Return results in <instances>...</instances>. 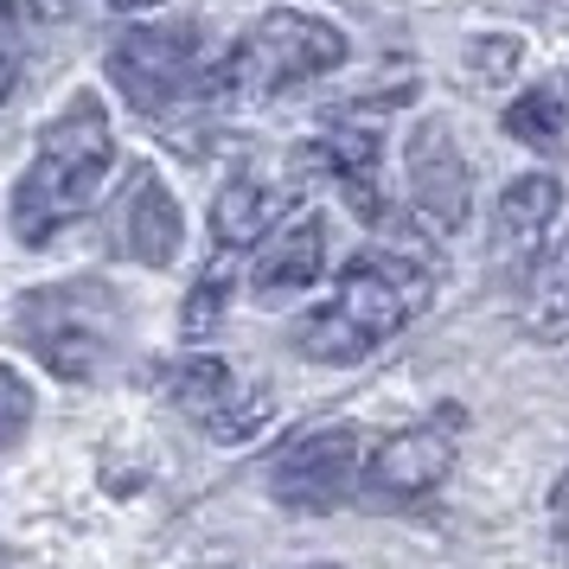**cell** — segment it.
I'll use <instances>...</instances> for the list:
<instances>
[{
	"instance_id": "1",
	"label": "cell",
	"mask_w": 569,
	"mask_h": 569,
	"mask_svg": "<svg viewBox=\"0 0 569 569\" xmlns=\"http://www.w3.org/2000/svg\"><path fill=\"white\" fill-rule=\"evenodd\" d=\"M109 167H116V122H109L103 97L78 90V97L46 122L39 154H32V167L20 173L13 199H7L13 237H20L27 250H39V243H52L58 231H71L83 211L103 199Z\"/></svg>"
},
{
	"instance_id": "2",
	"label": "cell",
	"mask_w": 569,
	"mask_h": 569,
	"mask_svg": "<svg viewBox=\"0 0 569 569\" xmlns=\"http://www.w3.org/2000/svg\"><path fill=\"white\" fill-rule=\"evenodd\" d=\"M429 295H436V276L416 257L359 250L339 269L333 295L295 320V346L313 365H359L365 352H378V346L403 333L416 313L429 308Z\"/></svg>"
},
{
	"instance_id": "3",
	"label": "cell",
	"mask_w": 569,
	"mask_h": 569,
	"mask_svg": "<svg viewBox=\"0 0 569 569\" xmlns=\"http://www.w3.org/2000/svg\"><path fill=\"white\" fill-rule=\"evenodd\" d=\"M122 327H129L122 295H116V282H97V276L27 288L13 308V339L64 385L103 378L116 346H122Z\"/></svg>"
},
{
	"instance_id": "4",
	"label": "cell",
	"mask_w": 569,
	"mask_h": 569,
	"mask_svg": "<svg viewBox=\"0 0 569 569\" xmlns=\"http://www.w3.org/2000/svg\"><path fill=\"white\" fill-rule=\"evenodd\" d=\"M109 78L141 116H167L173 103H206V97H231L224 58H206V27L199 20H154V27H129L109 46Z\"/></svg>"
},
{
	"instance_id": "5",
	"label": "cell",
	"mask_w": 569,
	"mask_h": 569,
	"mask_svg": "<svg viewBox=\"0 0 569 569\" xmlns=\"http://www.w3.org/2000/svg\"><path fill=\"white\" fill-rule=\"evenodd\" d=\"M339 64H346V32L333 20L276 7L224 52V78H231V97H282V90L327 78Z\"/></svg>"
},
{
	"instance_id": "6",
	"label": "cell",
	"mask_w": 569,
	"mask_h": 569,
	"mask_svg": "<svg viewBox=\"0 0 569 569\" xmlns=\"http://www.w3.org/2000/svg\"><path fill=\"white\" fill-rule=\"evenodd\" d=\"M467 441V403L455 397H441L436 410L410 422V429H397L390 441L371 448V461H365V492L371 499H429V492L455 473V455H461Z\"/></svg>"
},
{
	"instance_id": "7",
	"label": "cell",
	"mask_w": 569,
	"mask_h": 569,
	"mask_svg": "<svg viewBox=\"0 0 569 569\" xmlns=\"http://www.w3.org/2000/svg\"><path fill=\"white\" fill-rule=\"evenodd\" d=\"M365 487V441L352 422H327L295 436L269 467V492L288 512H339Z\"/></svg>"
},
{
	"instance_id": "8",
	"label": "cell",
	"mask_w": 569,
	"mask_h": 569,
	"mask_svg": "<svg viewBox=\"0 0 569 569\" xmlns=\"http://www.w3.org/2000/svg\"><path fill=\"white\" fill-rule=\"evenodd\" d=\"M154 385L167 390V403L186 422H199V429H211V436H224V441L250 436L262 416H269V403H262L257 390H243V378L224 359H211V352L173 359L167 371H154Z\"/></svg>"
},
{
	"instance_id": "9",
	"label": "cell",
	"mask_w": 569,
	"mask_h": 569,
	"mask_svg": "<svg viewBox=\"0 0 569 569\" xmlns=\"http://www.w3.org/2000/svg\"><path fill=\"white\" fill-rule=\"evenodd\" d=\"M467 160L455 148L448 122H422L410 141V206L416 218H429L436 231H455L467 218Z\"/></svg>"
},
{
	"instance_id": "10",
	"label": "cell",
	"mask_w": 569,
	"mask_h": 569,
	"mask_svg": "<svg viewBox=\"0 0 569 569\" xmlns=\"http://www.w3.org/2000/svg\"><path fill=\"white\" fill-rule=\"evenodd\" d=\"M320 276H327V218H320V211L282 224L276 237H262L257 262H250V288H257L262 301H276V295H308Z\"/></svg>"
},
{
	"instance_id": "11",
	"label": "cell",
	"mask_w": 569,
	"mask_h": 569,
	"mask_svg": "<svg viewBox=\"0 0 569 569\" xmlns=\"http://www.w3.org/2000/svg\"><path fill=\"white\" fill-rule=\"evenodd\" d=\"M122 243H129L134 262H148V269H167V262L180 257L186 218H180L173 186L160 180L154 167H134L129 199H122Z\"/></svg>"
},
{
	"instance_id": "12",
	"label": "cell",
	"mask_w": 569,
	"mask_h": 569,
	"mask_svg": "<svg viewBox=\"0 0 569 569\" xmlns=\"http://www.w3.org/2000/svg\"><path fill=\"white\" fill-rule=\"evenodd\" d=\"M557 211H563V186L550 180V173H525L499 192V206H492V257L499 262H531L538 257L543 231L557 224Z\"/></svg>"
},
{
	"instance_id": "13",
	"label": "cell",
	"mask_w": 569,
	"mask_h": 569,
	"mask_svg": "<svg viewBox=\"0 0 569 569\" xmlns=\"http://www.w3.org/2000/svg\"><path fill=\"white\" fill-rule=\"evenodd\" d=\"M282 211H288L282 186L262 180L257 167H243V173H231L224 192L211 199V237H218V250H224V257H237V250L262 243V231H269Z\"/></svg>"
},
{
	"instance_id": "14",
	"label": "cell",
	"mask_w": 569,
	"mask_h": 569,
	"mask_svg": "<svg viewBox=\"0 0 569 569\" xmlns=\"http://www.w3.org/2000/svg\"><path fill=\"white\" fill-rule=\"evenodd\" d=\"M308 167H320L327 180L352 199V211L359 218H385V186H378V134H365V129H339L327 134V141H308Z\"/></svg>"
},
{
	"instance_id": "15",
	"label": "cell",
	"mask_w": 569,
	"mask_h": 569,
	"mask_svg": "<svg viewBox=\"0 0 569 569\" xmlns=\"http://www.w3.org/2000/svg\"><path fill=\"white\" fill-rule=\"evenodd\" d=\"M525 333L543 339V346H557L569 339V257L543 262L531 295H525Z\"/></svg>"
},
{
	"instance_id": "16",
	"label": "cell",
	"mask_w": 569,
	"mask_h": 569,
	"mask_svg": "<svg viewBox=\"0 0 569 569\" xmlns=\"http://www.w3.org/2000/svg\"><path fill=\"white\" fill-rule=\"evenodd\" d=\"M569 109L563 97L550 90V83H538V90H525L512 109H506V134H518L525 148H557V134H563Z\"/></svg>"
},
{
	"instance_id": "17",
	"label": "cell",
	"mask_w": 569,
	"mask_h": 569,
	"mask_svg": "<svg viewBox=\"0 0 569 569\" xmlns=\"http://www.w3.org/2000/svg\"><path fill=\"white\" fill-rule=\"evenodd\" d=\"M224 301H231V257H218L192 282V295H186V313H180V333L186 339H206L218 320H224Z\"/></svg>"
},
{
	"instance_id": "18",
	"label": "cell",
	"mask_w": 569,
	"mask_h": 569,
	"mask_svg": "<svg viewBox=\"0 0 569 569\" xmlns=\"http://www.w3.org/2000/svg\"><path fill=\"white\" fill-rule=\"evenodd\" d=\"M27 429H32V385L13 365H0V448H13Z\"/></svg>"
},
{
	"instance_id": "19",
	"label": "cell",
	"mask_w": 569,
	"mask_h": 569,
	"mask_svg": "<svg viewBox=\"0 0 569 569\" xmlns=\"http://www.w3.org/2000/svg\"><path fill=\"white\" fill-rule=\"evenodd\" d=\"M20 71H27V27H20V7L0 0V103L20 90Z\"/></svg>"
},
{
	"instance_id": "20",
	"label": "cell",
	"mask_w": 569,
	"mask_h": 569,
	"mask_svg": "<svg viewBox=\"0 0 569 569\" xmlns=\"http://www.w3.org/2000/svg\"><path fill=\"white\" fill-rule=\"evenodd\" d=\"M116 13H141V7H160V0H109Z\"/></svg>"
},
{
	"instance_id": "21",
	"label": "cell",
	"mask_w": 569,
	"mask_h": 569,
	"mask_svg": "<svg viewBox=\"0 0 569 569\" xmlns=\"http://www.w3.org/2000/svg\"><path fill=\"white\" fill-rule=\"evenodd\" d=\"M52 7H71V0H52Z\"/></svg>"
}]
</instances>
